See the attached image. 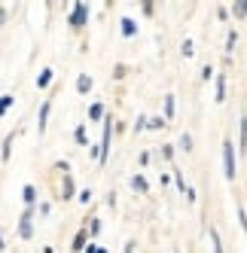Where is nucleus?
<instances>
[{
    "mask_svg": "<svg viewBox=\"0 0 247 253\" xmlns=\"http://www.w3.org/2000/svg\"><path fill=\"white\" fill-rule=\"evenodd\" d=\"M223 171L229 180H235V150H232V140H223Z\"/></svg>",
    "mask_w": 247,
    "mask_h": 253,
    "instance_id": "obj_1",
    "label": "nucleus"
},
{
    "mask_svg": "<svg viewBox=\"0 0 247 253\" xmlns=\"http://www.w3.org/2000/svg\"><path fill=\"white\" fill-rule=\"evenodd\" d=\"M110 131H113V116L104 119V140H101V147H98V162L104 165L107 162V150H110Z\"/></svg>",
    "mask_w": 247,
    "mask_h": 253,
    "instance_id": "obj_2",
    "label": "nucleus"
},
{
    "mask_svg": "<svg viewBox=\"0 0 247 253\" xmlns=\"http://www.w3.org/2000/svg\"><path fill=\"white\" fill-rule=\"evenodd\" d=\"M85 19H89V6L85 3H74V12H70V28H82L85 25Z\"/></svg>",
    "mask_w": 247,
    "mask_h": 253,
    "instance_id": "obj_3",
    "label": "nucleus"
},
{
    "mask_svg": "<svg viewBox=\"0 0 247 253\" xmlns=\"http://www.w3.org/2000/svg\"><path fill=\"white\" fill-rule=\"evenodd\" d=\"M31 216H34V211L31 208H25V213H22V220H19V235L28 241L31 235H34V226H31Z\"/></svg>",
    "mask_w": 247,
    "mask_h": 253,
    "instance_id": "obj_4",
    "label": "nucleus"
},
{
    "mask_svg": "<svg viewBox=\"0 0 247 253\" xmlns=\"http://www.w3.org/2000/svg\"><path fill=\"white\" fill-rule=\"evenodd\" d=\"M49 110H52V101H43V107H40V119H37V128H40V134L46 131V122H49Z\"/></svg>",
    "mask_w": 247,
    "mask_h": 253,
    "instance_id": "obj_5",
    "label": "nucleus"
},
{
    "mask_svg": "<svg viewBox=\"0 0 247 253\" xmlns=\"http://www.w3.org/2000/svg\"><path fill=\"white\" fill-rule=\"evenodd\" d=\"M22 198H25V205H28V208L34 211V205H37V189H34V186L28 183V186L22 189Z\"/></svg>",
    "mask_w": 247,
    "mask_h": 253,
    "instance_id": "obj_6",
    "label": "nucleus"
},
{
    "mask_svg": "<svg viewBox=\"0 0 247 253\" xmlns=\"http://www.w3.org/2000/svg\"><path fill=\"white\" fill-rule=\"evenodd\" d=\"M89 88H92V77H89V74L77 77V92H80V95H85V92H89Z\"/></svg>",
    "mask_w": 247,
    "mask_h": 253,
    "instance_id": "obj_7",
    "label": "nucleus"
},
{
    "mask_svg": "<svg viewBox=\"0 0 247 253\" xmlns=\"http://www.w3.org/2000/svg\"><path fill=\"white\" fill-rule=\"evenodd\" d=\"M49 83H52V67H43L40 77H37V88H46Z\"/></svg>",
    "mask_w": 247,
    "mask_h": 253,
    "instance_id": "obj_8",
    "label": "nucleus"
},
{
    "mask_svg": "<svg viewBox=\"0 0 247 253\" xmlns=\"http://www.w3.org/2000/svg\"><path fill=\"white\" fill-rule=\"evenodd\" d=\"M131 189H137V192H147V189H150L147 180H144V174H134V177H131Z\"/></svg>",
    "mask_w": 247,
    "mask_h": 253,
    "instance_id": "obj_9",
    "label": "nucleus"
},
{
    "mask_svg": "<svg viewBox=\"0 0 247 253\" xmlns=\"http://www.w3.org/2000/svg\"><path fill=\"white\" fill-rule=\"evenodd\" d=\"M12 140H15V131L6 134V140H3V153H0V159H3V162H9V156H12V153H9V150H12Z\"/></svg>",
    "mask_w": 247,
    "mask_h": 253,
    "instance_id": "obj_10",
    "label": "nucleus"
},
{
    "mask_svg": "<svg viewBox=\"0 0 247 253\" xmlns=\"http://www.w3.org/2000/svg\"><path fill=\"white\" fill-rule=\"evenodd\" d=\"M232 12H235V19H244V15H247V0H235Z\"/></svg>",
    "mask_w": 247,
    "mask_h": 253,
    "instance_id": "obj_11",
    "label": "nucleus"
},
{
    "mask_svg": "<svg viewBox=\"0 0 247 253\" xmlns=\"http://www.w3.org/2000/svg\"><path fill=\"white\" fill-rule=\"evenodd\" d=\"M61 195L64 198H74V180H70L67 174H64V183H61Z\"/></svg>",
    "mask_w": 247,
    "mask_h": 253,
    "instance_id": "obj_12",
    "label": "nucleus"
},
{
    "mask_svg": "<svg viewBox=\"0 0 247 253\" xmlns=\"http://www.w3.org/2000/svg\"><path fill=\"white\" fill-rule=\"evenodd\" d=\"M85 250V229L77 232V238H74V253H82Z\"/></svg>",
    "mask_w": 247,
    "mask_h": 253,
    "instance_id": "obj_13",
    "label": "nucleus"
},
{
    "mask_svg": "<svg viewBox=\"0 0 247 253\" xmlns=\"http://www.w3.org/2000/svg\"><path fill=\"white\" fill-rule=\"evenodd\" d=\"M122 34H125V37H134V34H137V25H134L131 19H122Z\"/></svg>",
    "mask_w": 247,
    "mask_h": 253,
    "instance_id": "obj_14",
    "label": "nucleus"
},
{
    "mask_svg": "<svg viewBox=\"0 0 247 253\" xmlns=\"http://www.w3.org/2000/svg\"><path fill=\"white\" fill-rule=\"evenodd\" d=\"M74 137H77V143H80V147H85V143H89V137H85V125H77Z\"/></svg>",
    "mask_w": 247,
    "mask_h": 253,
    "instance_id": "obj_15",
    "label": "nucleus"
},
{
    "mask_svg": "<svg viewBox=\"0 0 247 253\" xmlns=\"http://www.w3.org/2000/svg\"><path fill=\"white\" fill-rule=\"evenodd\" d=\"M12 104H15V101H12V95H0V116H3Z\"/></svg>",
    "mask_w": 247,
    "mask_h": 253,
    "instance_id": "obj_16",
    "label": "nucleus"
},
{
    "mask_svg": "<svg viewBox=\"0 0 247 253\" xmlns=\"http://www.w3.org/2000/svg\"><path fill=\"white\" fill-rule=\"evenodd\" d=\"M226 98V77H217V104Z\"/></svg>",
    "mask_w": 247,
    "mask_h": 253,
    "instance_id": "obj_17",
    "label": "nucleus"
},
{
    "mask_svg": "<svg viewBox=\"0 0 247 253\" xmlns=\"http://www.w3.org/2000/svg\"><path fill=\"white\" fill-rule=\"evenodd\" d=\"M210 244H214V253H223V244H220V232L210 229Z\"/></svg>",
    "mask_w": 247,
    "mask_h": 253,
    "instance_id": "obj_18",
    "label": "nucleus"
},
{
    "mask_svg": "<svg viewBox=\"0 0 247 253\" xmlns=\"http://www.w3.org/2000/svg\"><path fill=\"white\" fill-rule=\"evenodd\" d=\"M89 119H104V107H101V104H92V110H89Z\"/></svg>",
    "mask_w": 247,
    "mask_h": 253,
    "instance_id": "obj_19",
    "label": "nucleus"
},
{
    "mask_svg": "<svg viewBox=\"0 0 247 253\" xmlns=\"http://www.w3.org/2000/svg\"><path fill=\"white\" fill-rule=\"evenodd\" d=\"M165 116H174V95H165Z\"/></svg>",
    "mask_w": 247,
    "mask_h": 253,
    "instance_id": "obj_20",
    "label": "nucleus"
},
{
    "mask_svg": "<svg viewBox=\"0 0 247 253\" xmlns=\"http://www.w3.org/2000/svg\"><path fill=\"white\" fill-rule=\"evenodd\" d=\"M147 128H150V131H159V128H165V119H150V122H147Z\"/></svg>",
    "mask_w": 247,
    "mask_h": 253,
    "instance_id": "obj_21",
    "label": "nucleus"
},
{
    "mask_svg": "<svg viewBox=\"0 0 247 253\" xmlns=\"http://www.w3.org/2000/svg\"><path fill=\"white\" fill-rule=\"evenodd\" d=\"M180 147H183V153H192V137H189V134L180 137Z\"/></svg>",
    "mask_w": 247,
    "mask_h": 253,
    "instance_id": "obj_22",
    "label": "nucleus"
},
{
    "mask_svg": "<svg viewBox=\"0 0 247 253\" xmlns=\"http://www.w3.org/2000/svg\"><path fill=\"white\" fill-rule=\"evenodd\" d=\"M238 220H241V229H244V235H247V211H244V208H238Z\"/></svg>",
    "mask_w": 247,
    "mask_h": 253,
    "instance_id": "obj_23",
    "label": "nucleus"
},
{
    "mask_svg": "<svg viewBox=\"0 0 247 253\" xmlns=\"http://www.w3.org/2000/svg\"><path fill=\"white\" fill-rule=\"evenodd\" d=\"M140 6H144V12H147V15H153V12H156V3H153V0H144Z\"/></svg>",
    "mask_w": 247,
    "mask_h": 253,
    "instance_id": "obj_24",
    "label": "nucleus"
},
{
    "mask_svg": "<svg viewBox=\"0 0 247 253\" xmlns=\"http://www.w3.org/2000/svg\"><path fill=\"white\" fill-rule=\"evenodd\" d=\"M235 40H238V34H235V31H229V37H226V49H232V46H235Z\"/></svg>",
    "mask_w": 247,
    "mask_h": 253,
    "instance_id": "obj_25",
    "label": "nucleus"
},
{
    "mask_svg": "<svg viewBox=\"0 0 247 253\" xmlns=\"http://www.w3.org/2000/svg\"><path fill=\"white\" fill-rule=\"evenodd\" d=\"M210 77H214V67L205 64V67H202V80H210Z\"/></svg>",
    "mask_w": 247,
    "mask_h": 253,
    "instance_id": "obj_26",
    "label": "nucleus"
},
{
    "mask_svg": "<svg viewBox=\"0 0 247 253\" xmlns=\"http://www.w3.org/2000/svg\"><path fill=\"white\" fill-rule=\"evenodd\" d=\"M80 202L89 205V202H92V189H82V192H80Z\"/></svg>",
    "mask_w": 247,
    "mask_h": 253,
    "instance_id": "obj_27",
    "label": "nucleus"
},
{
    "mask_svg": "<svg viewBox=\"0 0 247 253\" xmlns=\"http://www.w3.org/2000/svg\"><path fill=\"white\" fill-rule=\"evenodd\" d=\"M82 253H107V250H104V247H98V244H89V247H85Z\"/></svg>",
    "mask_w": 247,
    "mask_h": 253,
    "instance_id": "obj_28",
    "label": "nucleus"
},
{
    "mask_svg": "<svg viewBox=\"0 0 247 253\" xmlns=\"http://www.w3.org/2000/svg\"><path fill=\"white\" fill-rule=\"evenodd\" d=\"M183 55H186V58H192V40H186V43H183Z\"/></svg>",
    "mask_w": 247,
    "mask_h": 253,
    "instance_id": "obj_29",
    "label": "nucleus"
},
{
    "mask_svg": "<svg viewBox=\"0 0 247 253\" xmlns=\"http://www.w3.org/2000/svg\"><path fill=\"white\" fill-rule=\"evenodd\" d=\"M89 232H92V235H98V232H101V220H92V226H89Z\"/></svg>",
    "mask_w": 247,
    "mask_h": 253,
    "instance_id": "obj_30",
    "label": "nucleus"
},
{
    "mask_svg": "<svg viewBox=\"0 0 247 253\" xmlns=\"http://www.w3.org/2000/svg\"><path fill=\"white\" fill-rule=\"evenodd\" d=\"M0 25H6V9H3V3H0Z\"/></svg>",
    "mask_w": 247,
    "mask_h": 253,
    "instance_id": "obj_31",
    "label": "nucleus"
}]
</instances>
